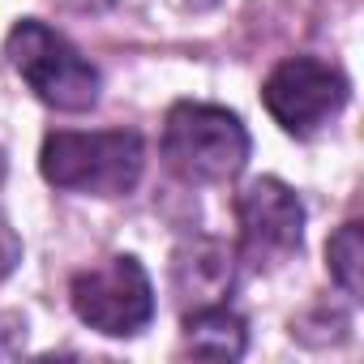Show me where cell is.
<instances>
[{
	"mask_svg": "<svg viewBox=\"0 0 364 364\" xmlns=\"http://www.w3.org/2000/svg\"><path fill=\"white\" fill-rule=\"evenodd\" d=\"M43 180L69 193H90V198H124L141 180L146 167V146L137 133L112 129V133H48L43 154H39Z\"/></svg>",
	"mask_w": 364,
	"mask_h": 364,
	"instance_id": "1",
	"label": "cell"
},
{
	"mask_svg": "<svg viewBox=\"0 0 364 364\" xmlns=\"http://www.w3.org/2000/svg\"><path fill=\"white\" fill-rule=\"evenodd\" d=\"M163 159L189 185H223L249 163V133L228 107L176 103L163 124Z\"/></svg>",
	"mask_w": 364,
	"mask_h": 364,
	"instance_id": "2",
	"label": "cell"
},
{
	"mask_svg": "<svg viewBox=\"0 0 364 364\" xmlns=\"http://www.w3.org/2000/svg\"><path fill=\"white\" fill-rule=\"evenodd\" d=\"M14 69L26 77V86L48 103V107H60V112H86L95 107L99 99V69L65 39L56 35L52 26L26 18L9 31V43H5Z\"/></svg>",
	"mask_w": 364,
	"mask_h": 364,
	"instance_id": "3",
	"label": "cell"
},
{
	"mask_svg": "<svg viewBox=\"0 0 364 364\" xmlns=\"http://www.w3.org/2000/svg\"><path fill=\"white\" fill-rule=\"evenodd\" d=\"M69 300H73V313L107 338H129L154 317V287L141 262L124 253L73 274Z\"/></svg>",
	"mask_w": 364,
	"mask_h": 364,
	"instance_id": "4",
	"label": "cell"
},
{
	"mask_svg": "<svg viewBox=\"0 0 364 364\" xmlns=\"http://www.w3.org/2000/svg\"><path fill=\"white\" fill-rule=\"evenodd\" d=\"M262 103L266 112L296 137L317 133L326 120H334L347 103V77L313 56H291L283 60L266 86H262Z\"/></svg>",
	"mask_w": 364,
	"mask_h": 364,
	"instance_id": "5",
	"label": "cell"
},
{
	"mask_svg": "<svg viewBox=\"0 0 364 364\" xmlns=\"http://www.w3.org/2000/svg\"><path fill=\"white\" fill-rule=\"evenodd\" d=\"M236 223H240V253L253 266H279L300 249L304 206L283 180L262 176L236 198Z\"/></svg>",
	"mask_w": 364,
	"mask_h": 364,
	"instance_id": "6",
	"label": "cell"
},
{
	"mask_svg": "<svg viewBox=\"0 0 364 364\" xmlns=\"http://www.w3.org/2000/svg\"><path fill=\"white\" fill-rule=\"evenodd\" d=\"M236 283V253L223 240L198 236L185 240L171 257V287L180 296V304L189 309H206V304H223V296Z\"/></svg>",
	"mask_w": 364,
	"mask_h": 364,
	"instance_id": "7",
	"label": "cell"
},
{
	"mask_svg": "<svg viewBox=\"0 0 364 364\" xmlns=\"http://www.w3.org/2000/svg\"><path fill=\"white\" fill-rule=\"evenodd\" d=\"M245 321L228 304H206L185 313V351L202 360H240L245 355Z\"/></svg>",
	"mask_w": 364,
	"mask_h": 364,
	"instance_id": "8",
	"label": "cell"
},
{
	"mask_svg": "<svg viewBox=\"0 0 364 364\" xmlns=\"http://www.w3.org/2000/svg\"><path fill=\"white\" fill-rule=\"evenodd\" d=\"M326 266H330V279L347 291V296H360L364 291V228L360 223H343L330 245H326Z\"/></svg>",
	"mask_w": 364,
	"mask_h": 364,
	"instance_id": "9",
	"label": "cell"
},
{
	"mask_svg": "<svg viewBox=\"0 0 364 364\" xmlns=\"http://www.w3.org/2000/svg\"><path fill=\"white\" fill-rule=\"evenodd\" d=\"M18 262H22V240H18V232L9 228V219L0 215V279H9V274L18 270Z\"/></svg>",
	"mask_w": 364,
	"mask_h": 364,
	"instance_id": "10",
	"label": "cell"
}]
</instances>
